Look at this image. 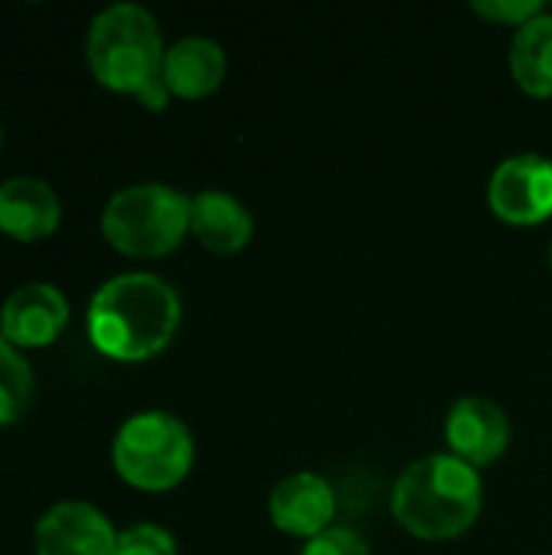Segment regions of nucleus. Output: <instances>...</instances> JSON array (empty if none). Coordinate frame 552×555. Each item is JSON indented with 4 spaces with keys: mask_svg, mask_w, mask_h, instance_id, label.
I'll use <instances>...</instances> for the list:
<instances>
[{
    "mask_svg": "<svg viewBox=\"0 0 552 555\" xmlns=\"http://www.w3.org/2000/svg\"><path fill=\"white\" fill-rule=\"evenodd\" d=\"M179 322V293L153 273H120L107 280L88 306L91 345L124 364L150 361L166 351Z\"/></svg>",
    "mask_w": 552,
    "mask_h": 555,
    "instance_id": "f257e3e1",
    "label": "nucleus"
},
{
    "mask_svg": "<svg viewBox=\"0 0 552 555\" xmlns=\"http://www.w3.org/2000/svg\"><path fill=\"white\" fill-rule=\"evenodd\" d=\"M482 475L462 459L426 455L403 468L390 494L394 520L429 543L468 533L482 514Z\"/></svg>",
    "mask_w": 552,
    "mask_h": 555,
    "instance_id": "f03ea898",
    "label": "nucleus"
},
{
    "mask_svg": "<svg viewBox=\"0 0 552 555\" xmlns=\"http://www.w3.org/2000/svg\"><path fill=\"white\" fill-rule=\"evenodd\" d=\"M91 75L120 94H140L163 72V33L150 10L137 3H114L101 10L85 39Z\"/></svg>",
    "mask_w": 552,
    "mask_h": 555,
    "instance_id": "7ed1b4c3",
    "label": "nucleus"
},
{
    "mask_svg": "<svg viewBox=\"0 0 552 555\" xmlns=\"http://www.w3.org/2000/svg\"><path fill=\"white\" fill-rule=\"evenodd\" d=\"M189 205L192 198L163 182L127 185L104 205L101 231L124 257H166L189 234Z\"/></svg>",
    "mask_w": 552,
    "mask_h": 555,
    "instance_id": "20e7f679",
    "label": "nucleus"
},
{
    "mask_svg": "<svg viewBox=\"0 0 552 555\" xmlns=\"http://www.w3.org/2000/svg\"><path fill=\"white\" fill-rule=\"evenodd\" d=\"M117 475L140 491H169L176 488L195 459V442L185 423H179L172 413L163 410H146L130 416L111 449Z\"/></svg>",
    "mask_w": 552,
    "mask_h": 555,
    "instance_id": "39448f33",
    "label": "nucleus"
},
{
    "mask_svg": "<svg viewBox=\"0 0 552 555\" xmlns=\"http://www.w3.org/2000/svg\"><path fill=\"white\" fill-rule=\"evenodd\" d=\"M488 205L508 224H543L552 218V159L540 153L508 156L491 172Z\"/></svg>",
    "mask_w": 552,
    "mask_h": 555,
    "instance_id": "423d86ee",
    "label": "nucleus"
},
{
    "mask_svg": "<svg viewBox=\"0 0 552 555\" xmlns=\"http://www.w3.org/2000/svg\"><path fill=\"white\" fill-rule=\"evenodd\" d=\"M33 540L36 555H117L111 520L85 501H65L46 511Z\"/></svg>",
    "mask_w": 552,
    "mask_h": 555,
    "instance_id": "0eeeda50",
    "label": "nucleus"
},
{
    "mask_svg": "<svg viewBox=\"0 0 552 555\" xmlns=\"http://www.w3.org/2000/svg\"><path fill=\"white\" fill-rule=\"evenodd\" d=\"M446 442L455 459L472 468L498 462L511 446L508 413L485 397H462L446 416Z\"/></svg>",
    "mask_w": 552,
    "mask_h": 555,
    "instance_id": "6e6552de",
    "label": "nucleus"
},
{
    "mask_svg": "<svg viewBox=\"0 0 552 555\" xmlns=\"http://www.w3.org/2000/svg\"><path fill=\"white\" fill-rule=\"evenodd\" d=\"M68 325V299L52 283L13 289L0 309V335L13 348H46Z\"/></svg>",
    "mask_w": 552,
    "mask_h": 555,
    "instance_id": "1a4fd4ad",
    "label": "nucleus"
},
{
    "mask_svg": "<svg viewBox=\"0 0 552 555\" xmlns=\"http://www.w3.org/2000/svg\"><path fill=\"white\" fill-rule=\"evenodd\" d=\"M270 520L290 537L316 540L335 520L332 485L316 472H296L283 478L270 494Z\"/></svg>",
    "mask_w": 552,
    "mask_h": 555,
    "instance_id": "9d476101",
    "label": "nucleus"
},
{
    "mask_svg": "<svg viewBox=\"0 0 552 555\" xmlns=\"http://www.w3.org/2000/svg\"><path fill=\"white\" fill-rule=\"evenodd\" d=\"M62 221L59 195L42 179H7L0 185V231L13 241H42L55 234Z\"/></svg>",
    "mask_w": 552,
    "mask_h": 555,
    "instance_id": "9b49d317",
    "label": "nucleus"
},
{
    "mask_svg": "<svg viewBox=\"0 0 552 555\" xmlns=\"http://www.w3.org/2000/svg\"><path fill=\"white\" fill-rule=\"evenodd\" d=\"M224 72H228V59L215 39L185 36L166 49L159 78L166 81L169 94L198 101V98L218 91V85L224 81Z\"/></svg>",
    "mask_w": 552,
    "mask_h": 555,
    "instance_id": "f8f14e48",
    "label": "nucleus"
},
{
    "mask_svg": "<svg viewBox=\"0 0 552 555\" xmlns=\"http://www.w3.org/2000/svg\"><path fill=\"white\" fill-rule=\"evenodd\" d=\"M189 234L198 237V244L211 254H238L251 244L254 218L244 208L241 198L231 192H198L189 205Z\"/></svg>",
    "mask_w": 552,
    "mask_h": 555,
    "instance_id": "ddd939ff",
    "label": "nucleus"
},
{
    "mask_svg": "<svg viewBox=\"0 0 552 555\" xmlns=\"http://www.w3.org/2000/svg\"><path fill=\"white\" fill-rule=\"evenodd\" d=\"M511 75L527 94L552 98V13H540L517 29L511 42Z\"/></svg>",
    "mask_w": 552,
    "mask_h": 555,
    "instance_id": "4468645a",
    "label": "nucleus"
},
{
    "mask_svg": "<svg viewBox=\"0 0 552 555\" xmlns=\"http://www.w3.org/2000/svg\"><path fill=\"white\" fill-rule=\"evenodd\" d=\"M33 367L29 361L20 354V348H13L3 335H0V426L16 423L33 400Z\"/></svg>",
    "mask_w": 552,
    "mask_h": 555,
    "instance_id": "2eb2a0df",
    "label": "nucleus"
},
{
    "mask_svg": "<svg viewBox=\"0 0 552 555\" xmlns=\"http://www.w3.org/2000/svg\"><path fill=\"white\" fill-rule=\"evenodd\" d=\"M117 555H176V540L156 524H137L117 533Z\"/></svg>",
    "mask_w": 552,
    "mask_h": 555,
    "instance_id": "dca6fc26",
    "label": "nucleus"
},
{
    "mask_svg": "<svg viewBox=\"0 0 552 555\" xmlns=\"http://www.w3.org/2000/svg\"><path fill=\"white\" fill-rule=\"evenodd\" d=\"M472 10L491 23H508V26H527L530 20H537L543 10L540 0H475Z\"/></svg>",
    "mask_w": 552,
    "mask_h": 555,
    "instance_id": "f3484780",
    "label": "nucleus"
},
{
    "mask_svg": "<svg viewBox=\"0 0 552 555\" xmlns=\"http://www.w3.org/2000/svg\"><path fill=\"white\" fill-rule=\"evenodd\" d=\"M299 555H371L364 537L348 527H329L316 540H309Z\"/></svg>",
    "mask_w": 552,
    "mask_h": 555,
    "instance_id": "a211bd4d",
    "label": "nucleus"
},
{
    "mask_svg": "<svg viewBox=\"0 0 552 555\" xmlns=\"http://www.w3.org/2000/svg\"><path fill=\"white\" fill-rule=\"evenodd\" d=\"M137 101H140L143 107H150V111H163V107L169 104V88H166V81L156 78L153 85H146V88L137 94Z\"/></svg>",
    "mask_w": 552,
    "mask_h": 555,
    "instance_id": "6ab92c4d",
    "label": "nucleus"
},
{
    "mask_svg": "<svg viewBox=\"0 0 552 555\" xmlns=\"http://www.w3.org/2000/svg\"><path fill=\"white\" fill-rule=\"evenodd\" d=\"M550 267H552V244H550Z\"/></svg>",
    "mask_w": 552,
    "mask_h": 555,
    "instance_id": "aec40b11",
    "label": "nucleus"
}]
</instances>
